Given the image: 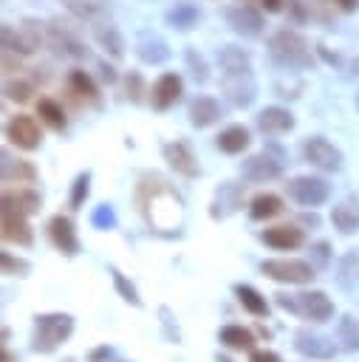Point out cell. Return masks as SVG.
<instances>
[{
  "label": "cell",
  "instance_id": "6da1fadb",
  "mask_svg": "<svg viewBox=\"0 0 359 362\" xmlns=\"http://www.w3.org/2000/svg\"><path fill=\"white\" fill-rule=\"evenodd\" d=\"M269 54L280 68H308V65H314L311 45L305 42L302 34H297L291 28H280V31L271 34Z\"/></svg>",
  "mask_w": 359,
  "mask_h": 362
},
{
  "label": "cell",
  "instance_id": "7a4b0ae2",
  "mask_svg": "<svg viewBox=\"0 0 359 362\" xmlns=\"http://www.w3.org/2000/svg\"><path fill=\"white\" fill-rule=\"evenodd\" d=\"M73 331V317L71 314H62V311H54V314H40L37 322H34V337H31V345L34 351L40 354H48L54 351L59 342H65Z\"/></svg>",
  "mask_w": 359,
  "mask_h": 362
},
{
  "label": "cell",
  "instance_id": "3957f363",
  "mask_svg": "<svg viewBox=\"0 0 359 362\" xmlns=\"http://www.w3.org/2000/svg\"><path fill=\"white\" fill-rule=\"evenodd\" d=\"M274 297L283 308H288L311 322H325L334 314V303L328 300L325 291H300V294H274Z\"/></svg>",
  "mask_w": 359,
  "mask_h": 362
},
{
  "label": "cell",
  "instance_id": "277c9868",
  "mask_svg": "<svg viewBox=\"0 0 359 362\" xmlns=\"http://www.w3.org/2000/svg\"><path fill=\"white\" fill-rule=\"evenodd\" d=\"M260 272L277 283H311L314 280V266L308 260H297V257H280V260H263Z\"/></svg>",
  "mask_w": 359,
  "mask_h": 362
},
{
  "label": "cell",
  "instance_id": "5b68a950",
  "mask_svg": "<svg viewBox=\"0 0 359 362\" xmlns=\"http://www.w3.org/2000/svg\"><path fill=\"white\" fill-rule=\"evenodd\" d=\"M42 42V28L31 20L20 25H3V48L11 54H31Z\"/></svg>",
  "mask_w": 359,
  "mask_h": 362
},
{
  "label": "cell",
  "instance_id": "8992f818",
  "mask_svg": "<svg viewBox=\"0 0 359 362\" xmlns=\"http://www.w3.org/2000/svg\"><path fill=\"white\" fill-rule=\"evenodd\" d=\"M288 195L300 204V206H319L328 201L331 187L325 178L319 175H297L288 181Z\"/></svg>",
  "mask_w": 359,
  "mask_h": 362
},
{
  "label": "cell",
  "instance_id": "52a82bcc",
  "mask_svg": "<svg viewBox=\"0 0 359 362\" xmlns=\"http://www.w3.org/2000/svg\"><path fill=\"white\" fill-rule=\"evenodd\" d=\"M302 158H305L311 167L328 170V173L342 167V153H339L328 139H322V136H311V139L302 141Z\"/></svg>",
  "mask_w": 359,
  "mask_h": 362
},
{
  "label": "cell",
  "instance_id": "ba28073f",
  "mask_svg": "<svg viewBox=\"0 0 359 362\" xmlns=\"http://www.w3.org/2000/svg\"><path fill=\"white\" fill-rule=\"evenodd\" d=\"M6 139H8L11 144H17L20 150H34V147H40L42 133H40V124H37L34 116L20 113V116H14V119L6 124Z\"/></svg>",
  "mask_w": 359,
  "mask_h": 362
},
{
  "label": "cell",
  "instance_id": "9c48e42d",
  "mask_svg": "<svg viewBox=\"0 0 359 362\" xmlns=\"http://www.w3.org/2000/svg\"><path fill=\"white\" fill-rule=\"evenodd\" d=\"M3 215H0V226H3V240H8V243H20V246H28L31 243V226H28V221H25V212L23 209H17V206H11V204H6L3 201V209H0Z\"/></svg>",
  "mask_w": 359,
  "mask_h": 362
},
{
  "label": "cell",
  "instance_id": "30bf717a",
  "mask_svg": "<svg viewBox=\"0 0 359 362\" xmlns=\"http://www.w3.org/2000/svg\"><path fill=\"white\" fill-rule=\"evenodd\" d=\"M181 93H184L181 76H178V74H161V76L155 79L153 90H150V102H153L155 110H167V107H172V105L181 99Z\"/></svg>",
  "mask_w": 359,
  "mask_h": 362
},
{
  "label": "cell",
  "instance_id": "8fae6325",
  "mask_svg": "<svg viewBox=\"0 0 359 362\" xmlns=\"http://www.w3.org/2000/svg\"><path fill=\"white\" fill-rule=\"evenodd\" d=\"M294 348H297L302 356H311V359H331V356L336 354L334 339H328V337H322V334H314V331H308V328H302V331L294 334Z\"/></svg>",
  "mask_w": 359,
  "mask_h": 362
},
{
  "label": "cell",
  "instance_id": "7c38bea8",
  "mask_svg": "<svg viewBox=\"0 0 359 362\" xmlns=\"http://www.w3.org/2000/svg\"><path fill=\"white\" fill-rule=\"evenodd\" d=\"M223 93L232 105L246 107L254 99V79L252 71H240V74H223Z\"/></svg>",
  "mask_w": 359,
  "mask_h": 362
},
{
  "label": "cell",
  "instance_id": "4fadbf2b",
  "mask_svg": "<svg viewBox=\"0 0 359 362\" xmlns=\"http://www.w3.org/2000/svg\"><path fill=\"white\" fill-rule=\"evenodd\" d=\"M226 20H229V25H232L237 34H243V37H257V34L263 31V17H260V11L252 8L249 3L232 6V8L226 11Z\"/></svg>",
  "mask_w": 359,
  "mask_h": 362
},
{
  "label": "cell",
  "instance_id": "5bb4252c",
  "mask_svg": "<svg viewBox=\"0 0 359 362\" xmlns=\"http://www.w3.org/2000/svg\"><path fill=\"white\" fill-rule=\"evenodd\" d=\"M164 161L175 173L187 175V178H195L198 175V158H195V153H192V147L187 141H170V144H164Z\"/></svg>",
  "mask_w": 359,
  "mask_h": 362
},
{
  "label": "cell",
  "instance_id": "9a60e30c",
  "mask_svg": "<svg viewBox=\"0 0 359 362\" xmlns=\"http://www.w3.org/2000/svg\"><path fill=\"white\" fill-rule=\"evenodd\" d=\"M48 238H51V243H54L62 255H68V257H73V255L79 252V240H76L73 223H71V218H65V215H54V218L48 221Z\"/></svg>",
  "mask_w": 359,
  "mask_h": 362
},
{
  "label": "cell",
  "instance_id": "2e32d148",
  "mask_svg": "<svg viewBox=\"0 0 359 362\" xmlns=\"http://www.w3.org/2000/svg\"><path fill=\"white\" fill-rule=\"evenodd\" d=\"M280 173H283V164H280L274 156H269V153H254L252 158L243 161V178H249V181H254V184L271 181V178H277Z\"/></svg>",
  "mask_w": 359,
  "mask_h": 362
},
{
  "label": "cell",
  "instance_id": "e0dca14e",
  "mask_svg": "<svg viewBox=\"0 0 359 362\" xmlns=\"http://www.w3.org/2000/svg\"><path fill=\"white\" fill-rule=\"evenodd\" d=\"M257 127L266 136H280V133H288L294 127V116H291V110L271 105V107H263L257 113Z\"/></svg>",
  "mask_w": 359,
  "mask_h": 362
},
{
  "label": "cell",
  "instance_id": "ac0fdd59",
  "mask_svg": "<svg viewBox=\"0 0 359 362\" xmlns=\"http://www.w3.org/2000/svg\"><path fill=\"white\" fill-rule=\"evenodd\" d=\"M240 204H243V192H240V187L232 184V181H226V184H220V189H218V195H215V201H212L209 215H212L215 221H218V218H226V215L237 212Z\"/></svg>",
  "mask_w": 359,
  "mask_h": 362
},
{
  "label": "cell",
  "instance_id": "d6986e66",
  "mask_svg": "<svg viewBox=\"0 0 359 362\" xmlns=\"http://www.w3.org/2000/svg\"><path fill=\"white\" fill-rule=\"evenodd\" d=\"M331 221L342 235H353L359 232V201L356 198H345L331 209Z\"/></svg>",
  "mask_w": 359,
  "mask_h": 362
},
{
  "label": "cell",
  "instance_id": "ffe728a7",
  "mask_svg": "<svg viewBox=\"0 0 359 362\" xmlns=\"http://www.w3.org/2000/svg\"><path fill=\"white\" fill-rule=\"evenodd\" d=\"M263 240L271 246V249H297L302 240H305V235H302V229L300 226H288V223H280V226H271V229H266L263 232Z\"/></svg>",
  "mask_w": 359,
  "mask_h": 362
},
{
  "label": "cell",
  "instance_id": "44dd1931",
  "mask_svg": "<svg viewBox=\"0 0 359 362\" xmlns=\"http://www.w3.org/2000/svg\"><path fill=\"white\" fill-rule=\"evenodd\" d=\"M220 119V105L212 96H195L189 105V122L195 127H209Z\"/></svg>",
  "mask_w": 359,
  "mask_h": 362
},
{
  "label": "cell",
  "instance_id": "7402d4cb",
  "mask_svg": "<svg viewBox=\"0 0 359 362\" xmlns=\"http://www.w3.org/2000/svg\"><path fill=\"white\" fill-rule=\"evenodd\" d=\"M336 283L342 288H356L359 286V249H351L339 257L336 263Z\"/></svg>",
  "mask_w": 359,
  "mask_h": 362
},
{
  "label": "cell",
  "instance_id": "603a6c76",
  "mask_svg": "<svg viewBox=\"0 0 359 362\" xmlns=\"http://www.w3.org/2000/svg\"><path fill=\"white\" fill-rule=\"evenodd\" d=\"M280 212H283V201H280V195H274V192H260V195H254L252 204H249V215H252L254 221H269V218H274V215H280Z\"/></svg>",
  "mask_w": 359,
  "mask_h": 362
},
{
  "label": "cell",
  "instance_id": "cb8c5ba5",
  "mask_svg": "<svg viewBox=\"0 0 359 362\" xmlns=\"http://www.w3.org/2000/svg\"><path fill=\"white\" fill-rule=\"evenodd\" d=\"M218 147H220L223 153H229V156L243 153V150L249 147V130L240 127V124H232V127L220 130V133H218Z\"/></svg>",
  "mask_w": 359,
  "mask_h": 362
},
{
  "label": "cell",
  "instance_id": "d4e9b609",
  "mask_svg": "<svg viewBox=\"0 0 359 362\" xmlns=\"http://www.w3.org/2000/svg\"><path fill=\"white\" fill-rule=\"evenodd\" d=\"M136 51H139V57H141L144 62H153V65H155V62H164V59L170 57L164 40H158L155 34H141L139 42H136Z\"/></svg>",
  "mask_w": 359,
  "mask_h": 362
},
{
  "label": "cell",
  "instance_id": "484cf974",
  "mask_svg": "<svg viewBox=\"0 0 359 362\" xmlns=\"http://www.w3.org/2000/svg\"><path fill=\"white\" fill-rule=\"evenodd\" d=\"M37 178V170L28 164V161H11L6 153H3V181L6 184H31Z\"/></svg>",
  "mask_w": 359,
  "mask_h": 362
},
{
  "label": "cell",
  "instance_id": "4316f807",
  "mask_svg": "<svg viewBox=\"0 0 359 362\" xmlns=\"http://www.w3.org/2000/svg\"><path fill=\"white\" fill-rule=\"evenodd\" d=\"M48 42L54 45L57 54H65V57H82V54H85V48H82L65 28H59V25H51V28H48Z\"/></svg>",
  "mask_w": 359,
  "mask_h": 362
},
{
  "label": "cell",
  "instance_id": "83f0119b",
  "mask_svg": "<svg viewBox=\"0 0 359 362\" xmlns=\"http://www.w3.org/2000/svg\"><path fill=\"white\" fill-rule=\"evenodd\" d=\"M336 342L345 351H359V320L353 314H345L336 322Z\"/></svg>",
  "mask_w": 359,
  "mask_h": 362
},
{
  "label": "cell",
  "instance_id": "f1b7e54d",
  "mask_svg": "<svg viewBox=\"0 0 359 362\" xmlns=\"http://www.w3.org/2000/svg\"><path fill=\"white\" fill-rule=\"evenodd\" d=\"M235 294H237V300H240V305L249 311V314H254V317H263V314H269V305H266V297L257 291V288H252V286H235Z\"/></svg>",
  "mask_w": 359,
  "mask_h": 362
},
{
  "label": "cell",
  "instance_id": "f546056e",
  "mask_svg": "<svg viewBox=\"0 0 359 362\" xmlns=\"http://www.w3.org/2000/svg\"><path fill=\"white\" fill-rule=\"evenodd\" d=\"M218 62L223 68V74H240V71H249V57L235 48V45H223L218 51Z\"/></svg>",
  "mask_w": 359,
  "mask_h": 362
},
{
  "label": "cell",
  "instance_id": "4dcf8cb0",
  "mask_svg": "<svg viewBox=\"0 0 359 362\" xmlns=\"http://www.w3.org/2000/svg\"><path fill=\"white\" fill-rule=\"evenodd\" d=\"M220 342H223L226 348H232V351H249V348L254 345V337H252V331L243 328V325H226V328L220 331Z\"/></svg>",
  "mask_w": 359,
  "mask_h": 362
},
{
  "label": "cell",
  "instance_id": "1f68e13d",
  "mask_svg": "<svg viewBox=\"0 0 359 362\" xmlns=\"http://www.w3.org/2000/svg\"><path fill=\"white\" fill-rule=\"evenodd\" d=\"M68 90H71L76 99H88V102H93V99L99 96L93 79H90L85 71H71V74H68Z\"/></svg>",
  "mask_w": 359,
  "mask_h": 362
},
{
  "label": "cell",
  "instance_id": "d6a6232c",
  "mask_svg": "<svg viewBox=\"0 0 359 362\" xmlns=\"http://www.w3.org/2000/svg\"><path fill=\"white\" fill-rule=\"evenodd\" d=\"M167 20H170L175 28L189 31V28L198 23V11H195V6H189L187 0H178V3H175V8L167 14Z\"/></svg>",
  "mask_w": 359,
  "mask_h": 362
},
{
  "label": "cell",
  "instance_id": "836d02e7",
  "mask_svg": "<svg viewBox=\"0 0 359 362\" xmlns=\"http://www.w3.org/2000/svg\"><path fill=\"white\" fill-rule=\"evenodd\" d=\"M96 42L105 48V51H110L113 57H122L124 54V42H122V37H119V31H116V25H96Z\"/></svg>",
  "mask_w": 359,
  "mask_h": 362
},
{
  "label": "cell",
  "instance_id": "e575fe53",
  "mask_svg": "<svg viewBox=\"0 0 359 362\" xmlns=\"http://www.w3.org/2000/svg\"><path fill=\"white\" fill-rule=\"evenodd\" d=\"M37 113H40L42 122L51 124L54 130L65 127V110H62V105H57L54 99H40V102H37Z\"/></svg>",
  "mask_w": 359,
  "mask_h": 362
},
{
  "label": "cell",
  "instance_id": "d590c367",
  "mask_svg": "<svg viewBox=\"0 0 359 362\" xmlns=\"http://www.w3.org/2000/svg\"><path fill=\"white\" fill-rule=\"evenodd\" d=\"M3 201H6V204H11V206H17V209H23L25 215L37 212V206H40V198H37V192H34V189H17V192H6V195H3Z\"/></svg>",
  "mask_w": 359,
  "mask_h": 362
},
{
  "label": "cell",
  "instance_id": "8d00e7d4",
  "mask_svg": "<svg viewBox=\"0 0 359 362\" xmlns=\"http://www.w3.org/2000/svg\"><path fill=\"white\" fill-rule=\"evenodd\" d=\"M113 283H116V291H119L130 305H141V297H139L136 286H133V283H127V277H124L122 272H116V269H113Z\"/></svg>",
  "mask_w": 359,
  "mask_h": 362
},
{
  "label": "cell",
  "instance_id": "74e56055",
  "mask_svg": "<svg viewBox=\"0 0 359 362\" xmlns=\"http://www.w3.org/2000/svg\"><path fill=\"white\" fill-rule=\"evenodd\" d=\"M6 99H11V102H28L31 99V93H34V88L28 85V82H23V79H14V82H6Z\"/></svg>",
  "mask_w": 359,
  "mask_h": 362
},
{
  "label": "cell",
  "instance_id": "f35d334b",
  "mask_svg": "<svg viewBox=\"0 0 359 362\" xmlns=\"http://www.w3.org/2000/svg\"><path fill=\"white\" fill-rule=\"evenodd\" d=\"M88 181H90V175H88V173L76 175L73 189H71V209H79V206L85 204V198H88Z\"/></svg>",
  "mask_w": 359,
  "mask_h": 362
},
{
  "label": "cell",
  "instance_id": "ab89813d",
  "mask_svg": "<svg viewBox=\"0 0 359 362\" xmlns=\"http://www.w3.org/2000/svg\"><path fill=\"white\" fill-rule=\"evenodd\" d=\"M93 226H99V229H113L116 226V215H113V209L107 206V204H102L96 212H93Z\"/></svg>",
  "mask_w": 359,
  "mask_h": 362
},
{
  "label": "cell",
  "instance_id": "60d3db41",
  "mask_svg": "<svg viewBox=\"0 0 359 362\" xmlns=\"http://www.w3.org/2000/svg\"><path fill=\"white\" fill-rule=\"evenodd\" d=\"M3 269H6V272H20V274H25V272H28V263H25V260H14L8 252H3Z\"/></svg>",
  "mask_w": 359,
  "mask_h": 362
},
{
  "label": "cell",
  "instance_id": "b9f144b4",
  "mask_svg": "<svg viewBox=\"0 0 359 362\" xmlns=\"http://www.w3.org/2000/svg\"><path fill=\"white\" fill-rule=\"evenodd\" d=\"M65 6H68L71 11H76L79 17H90V14H93V6H90L88 0H65Z\"/></svg>",
  "mask_w": 359,
  "mask_h": 362
},
{
  "label": "cell",
  "instance_id": "7bdbcfd3",
  "mask_svg": "<svg viewBox=\"0 0 359 362\" xmlns=\"http://www.w3.org/2000/svg\"><path fill=\"white\" fill-rule=\"evenodd\" d=\"M249 362H283V359L274 351H252L249 354Z\"/></svg>",
  "mask_w": 359,
  "mask_h": 362
},
{
  "label": "cell",
  "instance_id": "ee69618b",
  "mask_svg": "<svg viewBox=\"0 0 359 362\" xmlns=\"http://www.w3.org/2000/svg\"><path fill=\"white\" fill-rule=\"evenodd\" d=\"M127 96H130L133 102H139V96H141V79H139L136 74L127 76Z\"/></svg>",
  "mask_w": 359,
  "mask_h": 362
},
{
  "label": "cell",
  "instance_id": "f6af8a7d",
  "mask_svg": "<svg viewBox=\"0 0 359 362\" xmlns=\"http://www.w3.org/2000/svg\"><path fill=\"white\" fill-rule=\"evenodd\" d=\"M187 57H189V62H192V68H195V71H192V74H195V79H206V68H204V62H201V59L195 62V51H189Z\"/></svg>",
  "mask_w": 359,
  "mask_h": 362
},
{
  "label": "cell",
  "instance_id": "bcb514c9",
  "mask_svg": "<svg viewBox=\"0 0 359 362\" xmlns=\"http://www.w3.org/2000/svg\"><path fill=\"white\" fill-rule=\"evenodd\" d=\"M334 3L339 11H356V6H359V0H334Z\"/></svg>",
  "mask_w": 359,
  "mask_h": 362
},
{
  "label": "cell",
  "instance_id": "7dc6e473",
  "mask_svg": "<svg viewBox=\"0 0 359 362\" xmlns=\"http://www.w3.org/2000/svg\"><path fill=\"white\" fill-rule=\"evenodd\" d=\"M283 3H286V0H260V6H263L266 11H280Z\"/></svg>",
  "mask_w": 359,
  "mask_h": 362
},
{
  "label": "cell",
  "instance_id": "c3c4849f",
  "mask_svg": "<svg viewBox=\"0 0 359 362\" xmlns=\"http://www.w3.org/2000/svg\"><path fill=\"white\" fill-rule=\"evenodd\" d=\"M314 252H317L319 263H328V243H317V246H314Z\"/></svg>",
  "mask_w": 359,
  "mask_h": 362
},
{
  "label": "cell",
  "instance_id": "681fc988",
  "mask_svg": "<svg viewBox=\"0 0 359 362\" xmlns=\"http://www.w3.org/2000/svg\"><path fill=\"white\" fill-rule=\"evenodd\" d=\"M353 74H359V59H353Z\"/></svg>",
  "mask_w": 359,
  "mask_h": 362
},
{
  "label": "cell",
  "instance_id": "f907efd6",
  "mask_svg": "<svg viewBox=\"0 0 359 362\" xmlns=\"http://www.w3.org/2000/svg\"><path fill=\"white\" fill-rule=\"evenodd\" d=\"M356 107H359V93H356Z\"/></svg>",
  "mask_w": 359,
  "mask_h": 362
},
{
  "label": "cell",
  "instance_id": "816d5d0a",
  "mask_svg": "<svg viewBox=\"0 0 359 362\" xmlns=\"http://www.w3.org/2000/svg\"><path fill=\"white\" fill-rule=\"evenodd\" d=\"M243 3H252V0H243Z\"/></svg>",
  "mask_w": 359,
  "mask_h": 362
}]
</instances>
